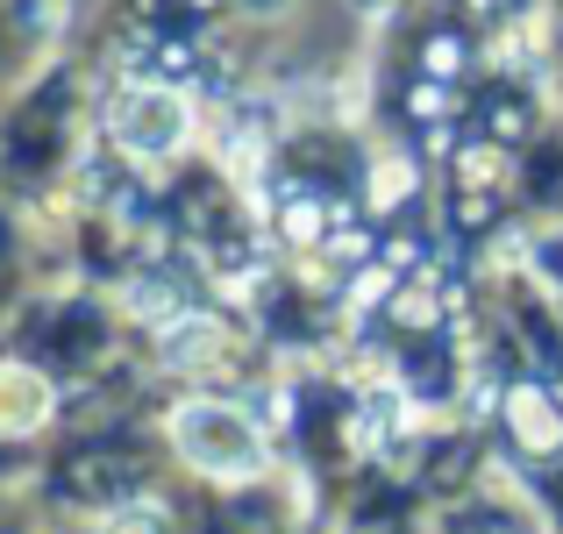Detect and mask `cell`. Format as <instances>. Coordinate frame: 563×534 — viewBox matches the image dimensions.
Segmentation results:
<instances>
[{
    "label": "cell",
    "instance_id": "1",
    "mask_svg": "<svg viewBox=\"0 0 563 534\" xmlns=\"http://www.w3.org/2000/svg\"><path fill=\"white\" fill-rule=\"evenodd\" d=\"M172 442H179V456L192 470H207V478H221V485L264 470V435L250 427V413L221 407V399H186V407L172 413Z\"/></svg>",
    "mask_w": 563,
    "mask_h": 534
},
{
    "label": "cell",
    "instance_id": "2",
    "mask_svg": "<svg viewBox=\"0 0 563 534\" xmlns=\"http://www.w3.org/2000/svg\"><path fill=\"white\" fill-rule=\"evenodd\" d=\"M192 136V108L172 86H129L122 100H114V143H122L129 157H179Z\"/></svg>",
    "mask_w": 563,
    "mask_h": 534
},
{
    "label": "cell",
    "instance_id": "3",
    "mask_svg": "<svg viewBox=\"0 0 563 534\" xmlns=\"http://www.w3.org/2000/svg\"><path fill=\"white\" fill-rule=\"evenodd\" d=\"M51 421V385L36 370L0 364V435H29V427Z\"/></svg>",
    "mask_w": 563,
    "mask_h": 534
},
{
    "label": "cell",
    "instance_id": "4",
    "mask_svg": "<svg viewBox=\"0 0 563 534\" xmlns=\"http://www.w3.org/2000/svg\"><path fill=\"white\" fill-rule=\"evenodd\" d=\"M108 534H172V513L157 507V499H129V507L114 513Z\"/></svg>",
    "mask_w": 563,
    "mask_h": 534
}]
</instances>
